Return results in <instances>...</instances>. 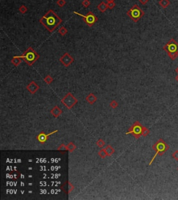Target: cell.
<instances>
[{
	"label": "cell",
	"mask_w": 178,
	"mask_h": 200,
	"mask_svg": "<svg viewBox=\"0 0 178 200\" xmlns=\"http://www.w3.org/2000/svg\"><path fill=\"white\" fill-rule=\"evenodd\" d=\"M39 22L50 32L52 33L58 26L62 22V19L59 18L57 14L54 13L52 9L47 11L46 14L41 17L39 20Z\"/></svg>",
	"instance_id": "cell-1"
},
{
	"label": "cell",
	"mask_w": 178,
	"mask_h": 200,
	"mask_svg": "<svg viewBox=\"0 0 178 200\" xmlns=\"http://www.w3.org/2000/svg\"><path fill=\"white\" fill-rule=\"evenodd\" d=\"M152 149L155 151V154L154 156L152 157L151 161L150 162L149 165H151L153 163V161H155V158L157 155H163L164 153L169 149V146L166 144V142L164 140L160 138L157 140V142L152 145Z\"/></svg>",
	"instance_id": "cell-2"
},
{
	"label": "cell",
	"mask_w": 178,
	"mask_h": 200,
	"mask_svg": "<svg viewBox=\"0 0 178 200\" xmlns=\"http://www.w3.org/2000/svg\"><path fill=\"white\" fill-rule=\"evenodd\" d=\"M163 49L171 60H175L178 57V43L174 38H171L163 47Z\"/></svg>",
	"instance_id": "cell-3"
},
{
	"label": "cell",
	"mask_w": 178,
	"mask_h": 200,
	"mask_svg": "<svg viewBox=\"0 0 178 200\" xmlns=\"http://www.w3.org/2000/svg\"><path fill=\"white\" fill-rule=\"evenodd\" d=\"M20 57L22 59H23L26 64L31 66L34 65V63L40 58V56L32 47H29L25 50V52L22 54V55Z\"/></svg>",
	"instance_id": "cell-4"
},
{
	"label": "cell",
	"mask_w": 178,
	"mask_h": 200,
	"mask_svg": "<svg viewBox=\"0 0 178 200\" xmlns=\"http://www.w3.org/2000/svg\"><path fill=\"white\" fill-rule=\"evenodd\" d=\"M127 15L133 20L134 22H138L140 19L142 18L145 15L144 11L139 7L137 4L132 6L130 9L127 12Z\"/></svg>",
	"instance_id": "cell-5"
},
{
	"label": "cell",
	"mask_w": 178,
	"mask_h": 200,
	"mask_svg": "<svg viewBox=\"0 0 178 200\" xmlns=\"http://www.w3.org/2000/svg\"><path fill=\"white\" fill-rule=\"evenodd\" d=\"M144 130V126H143L141 124L139 121H135L131 126L129 130L126 132V135L131 134L136 139H139V137L143 135Z\"/></svg>",
	"instance_id": "cell-6"
},
{
	"label": "cell",
	"mask_w": 178,
	"mask_h": 200,
	"mask_svg": "<svg viewBox=\"0 0 178 200\" xmlns=\"http://www.w3.org/2000/svg\"><path fill=\"white\" fill-rule=\"evenodd\" d=\"M74 13L77 15V16H81L82 19H83V20L84 21V22L90 27L93 26L98 21L97 17L92 11H89L86 15H82V14L78 13L77 11H74Z\"/></svg>",
	"instance_id": "cell-7"
},
{
	"label": "cell",
	"mask_w": 178,
	"mask_h": 200,
	"mask_svg": "<svg viewBox=\"0 0 178 200\" xmlns=\"http://www.w3.org/2000/svg\"><path fill=\"white\" fill-rule=\"evenodd\" d=\"M77 101L78 100H77L75 97L70 92L68 93L61 100V102L68 109H71L77 103Z\"/></svg>",
	"instance_id": "cell-8"
},
{
	"label": "cell",
	"mask_w": 178,
	"mask_h": 200,
	"mask_svg": "<svg viewBox=\"0 0 178 200\" xmlns=\"http://www.w3.org/2000/svg\"><path fill=\"white\" fill-rule=\"evenodd\" d=\"M60 62L65 67H69L71 63L74 62V58L68 52H66L63 55L60 59H59Z\"/></svg>",
	"instance_id": "cell-9"
},
{
	"label": "cell",
	"mask_w": 178,
	"mask_h": 200,
	"mask_svg": "<svg viewBox=\"0 0 178 200\" xmlns=\"http://www.w3.org/2000/svg\"><path fill=\"white\" fill-rule=\"evenodd\" d=\"M58 132L57 130H54V131H52V132L48 133V134H45L44 132H40L39 134L37 135L36 139L40 143L44 144V143H45V142H47V140H48V137H50V135H52V134L56 133V132Z\"/></svg>",
	"instance_id": "cell-10"
},
{
	"label": "cell",
	"mask_w": 178,
	"mask_h": 200,
	"mask_svg": "<svg viewBox=\"0 0 178 200\" xmlns=\"http://www.w3.org/2000/svg\"><path fill=\"white\" fill-rule=\"evenodd\" d=\"M26 89H27V90H28L31 94H34L39 89L40 87L36 82H34V81H32V82H30V83L27 85Z\"/></svg>",
	"instance_id": "cell-11"
},
{
	"label": "cell",
	"mask_w": 178,
	"mask_h": 200,
	"mask_svg": "<svg viewBox=\"0 0 178 200\" xmlns=\"http://www.w3.org/2000/svg\"><path fill=\"white\" fill-rule=\"evenodd\" d=\"M61 189L63 190L66 193L69 194L70 192H72L74 190V186L72 185V184H71L70 182L67 181L61 186Z\"/></svg>",
	"instance_id": "cell-12"
},
{
	"label": "cell",
	"mask_w": 178,
	"mask_h": 200,
	"mask_svg": "<svg viewBox=\"0 0 178 200\" xmlns=\"http://www.w3.org/2000/svg\"><path fill=\"white\" fill-rule=\"evenodd\" d=\"M50 112H51V114H52L54 117L57 118V117H58V116H60L61 114H62V110H61L58 106H55V107H54V108L51 110Z\"/></svg>",
	"instance_id": "cell-13"
},
{
	"label": "cell",
	"mask_w": 178,
	"mask_h": 200,
	"mask_svg": "<svg viewBox=\"0 0 178 200\" xmlns=\"http://www.w3.org/2000/svg\"><path fill=\"white\" fill-rule=\"evenodd\" d=\"M97 97H96L93 94H89L86 96V100L89 104H91V105L95 103V102L97 101Z\"/></svg>",
	"instance_id": "cell-14"
},
{
	"label": "cell",
	"mask_w": 178,
	"mask_h": 200,
	"mask_svg": "<svg viewBox=\"0 0 178 200\" xmlns=\"http://www.w3.org/2000/svg\"><path fill=\"white\" fill-rule=\"evenodd\" d=\"M22 59H22L20 56H14L11 60V63L15 66H18L21 63Z\"/></svg>",
	"instance_id": "cell-15"
},
{
	"label": "cell",
	"mask_w": 178,
	"mask_h": 200,
	"mask_svg": "<svg viewBox=\"0 0 178 200\" xmlns=\"http://www.w3.org/2000/svg\"><path fill=\"white\" fill-rule=\"evenodd\" d=\"M107 4H106L105 2H101L97 5V9H98L100 12H102V13H105V11L107 10Z\"/></svg>",
	"instance_id": "cell-16"
},
{
	"label": "cell",
	"mask_w": 178,
	"mask_h": 200,
	"mask_svg": "<svg viewBox=\"0 0 178 200\" xmlns=\"http://www.w3.org/2000/svg\"><path fill=\"white\" fill-rule=\"evenodd\" d=\"M105 151H106L107 154L108 156H111V155H113V154L114 153V152H115L114 149H113L111 145H108V146H107L106 148L105 149Z\"/></svg>",
	"instance_id": "cell-17"
},
{
	"label": "cell",
	"mask_w": 178,
	"mask_h": 200,
	"mask_svg": "<svg viewBox=\"0 0 178 200\" xmlns=\"http://www.w3.org/2000/svg\"><path fill=\"white\" fill-rule=\"evenodd\" d=\"M159 4L163 8H166L170 4V2L169 0H160L159 2Z\"/></svg>",
	"instance_id": "cell-18"
},
{
	"label": "cell",
	"mask_w": 178,
	"mask_h": 200,
	"mask_svg": "<svg viewBox=\"0 0 178 200\" xmlns=\"http://www.w3.org/2000/svg\"><path fill=\"white\" fill-rule=\"evenodd\" d=\"M76 145L74 144L73 142H70L68 144H67V149H68V151L70 152H72L76 149Z\"/></svg>",
	"instance_id": "cell-19"
},
{
	"label": "cell",
	"mask_w": 178,
	"mask_h": 200,
	"mask_svg": "<svg viewBox=\"0 0 178 200\" xmlns=\"http://www.w3.org/2000/svg\"><path fill=\"white\" fill-rule=\"evenodd\" d=\"M58 33L60 34L61 36H64L65 35L68 33V29H66L65 26H61L60 29H58Z\"/></svg>",
	"instance_id": "cell-20"
},
{
	"label": "cell",
	"mask_w": 178,
	"mask_h": 200,
	"mask_svg": "<svg viewBox=\"0 0 178 200\" xmlns=\"http://www.w3.org/2000/svg\"><path fill=\"white\" fill-rule=\"evenodd\" d=\"M19 11L22 13V14H25L28 11V8L26 7V6L24 5H21L18 8Z\"/></svg>",
	"instance_id": "cell-21"
},
{
	"label": "cell",
	"mask_w": 178,
	"mask_h": 200,
	"mask_svg": "<svg viewBox=\"0 0 178 200\" xmlns=\"http://www.w3.org/2000/svg\"><path fill=\"white\" fill-rule=\"evenodd\" d=\"M96 145H97L99 148L102 149V148H103L104 146H105V142L104 140H102V139H100V140H97V142H96Z\"/></svg>",
	"instance_id": "cell-22"
},
{
	"label": "cell",
	"mask_w": 178,
	"mask_h": 200,
	"mask_svg": "<svg viewBox=\"0 0 178 200\" xmlns=\"http://www.w3.org/2000/svg\"><path fill=\"white\" fill-rule=\"evenodd\" d=\"M98 155H99V156H100L101 158H105V157L108 156L107 153H106V151H105V149H100V150L99 151V152H98Z\"/></svg>",
	"instance_id": "cell-23"
},
{
	"label": "cell",
	"mask_w": 178,
	"mask_h": 200,
	"mask_svg": "<svg viewBox=\"0 0 178 200\" xmlns=\"http://www.w3.org/2000/svg\"><path fill=\"white\" fill-rule=\"evenodd\" d=\"M44 81L46 82L47 84H51V83L53 82L52 77L50 76V75H47V76L45 77L44 78Z\"/></svg>",
	"instance_id": "cell-24"
},
{
	"label": "cell",
	"mask_w": 178,
	"mask_h": 200,
	"mask_svg": "<svg viewBox=\"0 0 178 200\" xmlns=\"http://www.w3.org/2000/svg\"><path fill=\"white\" fill-rule=\"evenodd\" d=\"M56 4L59 7H63L66 4V2L65 0H57L56 1Z\"/></svg>",
	"instance_id": "cell-25"
},
{
	"label": "cell",
	"mask_w": 178,
	"mask_h": 200,
	"mask_svg": "<svg viewBox=\"0 0 178 200\" xmlns=\"http://www.w3.org/2000/svg\"><path fill=\"white\" fill-rule=\"evenodd\" d=\"M81 5L83 6L85 8H88L89 6L91 5V2L89 0H84L82 2H81Z\"/></svg>",
	"instance_id": "cell-26"
},
{
	"label": "cell",
	"mask_w": 178,
	"mask_h": 200,
	"mask_svg": "<svg viewBox=\"0 0 178 200\" xmlns=\"http://www.w3.org/2000/svg\"><path fill=\"white\" fill-rule=\"evenodd\" d=\"M58 151H68L67 149V145H65L64 144H61L58 147Z\"/></svg>",
	"instance_id": "cell-27"
},
{
	"label": "cell",
	"mask_w": 178,
	"mask_h": 200,
	"mask_svg": "<svg viewBox=\"0 0 178 200\" xmlns=\"http://www.w3.org/2000/svg\"><path fill=\"white\" fill-rule=\"evenodd\" d=\"M110 106L112 108H113V109H115V108H116L117 107H118V103L115 101V100H112V101H111L110 103Z\"/></svg>",
	"instance_id": "cell-28"
},
{
	"label": "cell",
	"mask_w": 178,
	"mask_h": 200,
	"mask_svg": "<svg viewBox=\"0 0 178 200\" xmlns=\"http://www.w3.org/2000/svg\"><path fill=\"white\" fill-rule=\"evenodd\" d=\"M107 6H108V8L109 9H113L115 6V3L113 2H109L107 3Z\"/></svg>",
	"instance_id": "cell-29"
},
{
	"label": "cell",
	"mask_w": 178,
	"mask_h": 200,
	"mask_svg": "<svg viewBox=\"0 0 178 200\" xmlns=\"http://www.w3.org/2000/svg\"><path fill=\"white\" fill-rule=\"evenodd\" d=\"M172 157H173L176 161H178V150H176L175 152H173L172 154Z\"/></svg>",
	"instance_id": "cell-30"
},
{
	"label": "cell",
	"mask_w": 178,
	"mask_h": 200,
	"mask_svg": "<svg viewBox=\"0 0 178 200\" xmlns=\"http://www.w3.org/2000/svg\"><path fill=\"white\" fill-rule=\"evenodd\" d=\"M150 133V130L147 128L146 127H144V130H143V137H146L147 135Z\"/></svg>",
	"instance_id": "cell-31"
},
{
	"label": "cell",
	"mask_w": 178,
	"mask_h": 200,
	"mask_svg": "<svg viewBox=\"0 0 178 200\" xmlns=\"http://www.w3.org/2000/svg\"><path fill=\"white\" fill-rule=\"evenodd\" d=\"M139 2L141 3L143 5H145L147 3L149 2V0H139Z\"/></svg>",
	"instance_id": "cell-32"
},
{
	"label": "cell",
	"mask_w": 178,
	"mask_h": 200,
	"mask_svg": "<svg viewBox=\"0 0 178 200\" xmlns=\"http://www.w3.org/2000/svg\"><path fill=\"white\" fill-rule=\"evenodd\" d=\"M107 2V3L109 2H115V0H106Z\"/></svg>",
	"instance_id": "cell-33"
},
{
	"label": "cell",
	"mask_w": 178,
	"mask_h": 200,
	"mask_svg": "<svg viewBox=\"0 0 178 200\" xmlns=\"http://www.w3.org/2000/svg\"><path fill=\"white\" fill-rule=\"evenodd\" d=\"M175 80H176V81H177V82H178V74H177V76L175 77Z\"/></svg>",
	"instance_id": "cell-34"
},
{
	"label": "cell",
	"mask_w": 178,
	"mask_h": 200,
	"mask_svg": "<svg viewBox=\"0 0 178 200\" xmlns=\"http://www.w3.org/2000/svg\"><path fill=\"white\" fill-rule=\"evenodd\" d=\"M175 72H176V73H177L178 74V66H177V69H175Z\"/></svg>",
	"instance_id": "cell-35"
},
{
	"label": "cell",
	"mask_w": 178,
	"mask_h": 200,
	"mask_svg": "<svg viewBox=\"0 0 178 200\" xmlns=\"http://www.w3.org/2000/svg\"><path fill=\"white\" fill-rule=\"evenodd\" d=\"M177 171H178V167H177Z\"/></svg>",
	"instance_id": "cell-36"
}]
</instances>
